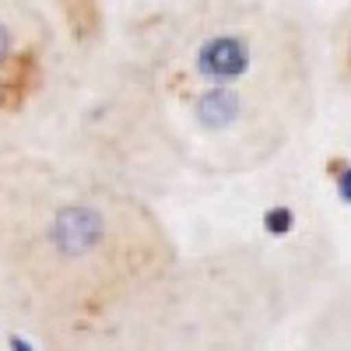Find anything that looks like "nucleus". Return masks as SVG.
I'll use <instances>...</instances> for the list:
<instances>
[{"label": "nucleus", "instance_id": "obj_1", "mask_svg": "<svg viewBox=\"0 0 351 351\" xmlns=\"http://www.w3.org/2000/svg\"><path fill=\"white\" fill-rule=\"evenodd\" d=\"M263 71V46L246 25H215L186 46V77L200 84L253 88Z\"/></svg>", "mask_w": 351, "mask_h": 351}, {"label": "nucleus", "instance_id": "obj_2", "mask_svg": "<svg viewBox=\"0 0 351 351\" xmlns=\"http://www.w3.org/2000/svg\"><path fill=\"white\" fill-rule=\"evenodd\" d=\"M46 250L64 260V263H84L99 253L109 250V239H112V221H109V211L95 208V204H64L56 208L46 221Z\"/></svg>", "mask_w": 351, "mask_h": 351}, {"label": "nucleus", "instance_id": "obj_3", "mask_svg": "<svg viewBox=\"0 0 351 351\" xmlns=\"http://www.w3.org/2000/svg\"><path fill=\"white\" fill-rule=\"evenodd\" d=\"M256 116L253 88L200 84L186 99V120L200 137H232L243 134Z\"/></svg>", "mask_w": 351, "mask_h": 351}, {"label": "nucleus", "instance_id": "obj_4", "mask_svg": "<svg viewBox=\"0 0 351 351\" xmlns=\"http://www.w3.org/2000/svg\"><path fill=\"white\" fill-rule=\"evenodd\" d=\"M291 228H295V211L291 208H267L263 211V232H267L271 239H285V236H291Z\"/></svg>", "mask_w": 351, "mask_h": 351}, {"label": "nucleus", "instance_id": "obj_5", "mask_svg": "<svg viewBox=\"0 0 351 351\" xmlns=\"http://www.w3.org/2000/svg\"><path fill=\"white\" fill-rule=\"evenodd\" d=\"M334 190L344 204H351V162H337L334 165Z\"/></svg>", "mask_w": 351, "mask_h": 351}, {"label": "nucleus", "instance_id": "obj_6", "mask_svg": "<svg viewBox=\"0 0 351 351\" xmlns=\"http://www.w3.org/2000/svg\"><path fill=\"white\" fill-rule=\"evenodd\" d=\"M11 53H14V32L0 21V67H4L11 60Z\"/></svg>", "mask_w": 351, "mask_h": 351}, {"label": "nucleus", "instance_id": "obj_7", "mask_svg": "<svg viewBox=\"0 0 351 351\" xmlns=\"http://www.w3.org/2000/svg\"><path fill=\"white\" fill-rule=\"evenodd\" d=\"M8 344H11V351H36L32 344H28L25 337H18V334H11V341H8Z\"/></svg>", "mask_w": 351, "mask_h": 351}]
</instances>
